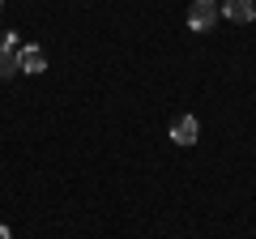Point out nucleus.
Masks as SVG:
<instances>
[{
  "instance_id": "nucleus-3",
  "label": "nucleus",
  "mask_w": 256,
  "mask_h": 239,
  "mask_svg": "<svg viewBox=\"0 0 256 239\" xmlns=\"http://www.w3.org/2000/svg\"><path fill=\"white\" fill-rule=\"evenodd\" d=\"M196 137H201L196 116H175V124H171V141L175 146H196Z\"/></svg>"
},
{
  "instance_id": "nucleus-7",
  "label": "nucleus",
  "mask_w": 256,
  "mask_h": 239,
  "mask_svg": "<svg viewBox=\"0 0 256 239\" xmlns=\"http://www.w3.org/2000/svg\"><path fill=\"white\" fill-rule=\"evenodd\" d=\"M0 9H4V0H0Z\"/></svg>"
},
{
  "instance_id": "nucleus-6",
  "label": "nucleus",
  "mask_w": 256,
  "mask_h": 239,
  "mask_svg": "<svg viewBox=\"0 0 256 239\" xmlns=\"http://www.w3.org/2000/svg\"><path fill=\"white\" fill-rule=\"evenodd\" d=\"M0 239H13V235H9V226H4V222H0Z\"/></svg>"
},
{
  "instance_id": "nucleus-1",
  "label": "nucleus",
  "mask_w": 256,
  "mask_h": 239,
  "mask_svg": "<svg viewBox=\"0 0 256 239\" xmlns=\"http://www.w3.org/2000/svg\"><path fill=\"white\" fill-rule=\"evenodd\" d=\"M222 18L218 9V0H192V9H188V26L196 30V34H205V30H214Z\"/></svg>"
},
{
  "instance_id": "nucleus-4",
  "label": "nucleus",
  "mask_w": 256,
  "mask_h": 239,
  "mask_svg": "<svg viewBox=\"0 0 256 239\" xmlns=\"http://www.w3.org/2000/svg\"><path fill=\"white\" fill-rule=\"evenodd\" d=\"M222 18L235 26H248V22H256V0H222Z\"/></svg>"
},
{
  "instance_id": "nucleus-2",
  "label": "nucleus",
  "mask_w": 256,
  "mask_h": 239,
  "mask_svg": "<svg viewBox=\"0 0 256 239\" xmlns=\"http://www.w3.org/2000/svg\"><path fill=\"white\" fill-rule=\"evenodd\" d=\"M47 68V52L43 47H34V43H22V52H18V73H43Z\"/></svg>"
},
{
  "instance_id": "nucleus-5",
  "label": "nucleus",
  "mask_w": 256,
  "mask_h": 239,
  "mask_svg": "<svg viewBox=\"0 0 256 239\" xmlns=\"http://www.w3.org/2000/svg\"><path fill=\"white\" fill-rule=\"evenodd\" d=\"M13 73H18V52L0 43V77H13Z\"/></svg>"
}]
</instances>
